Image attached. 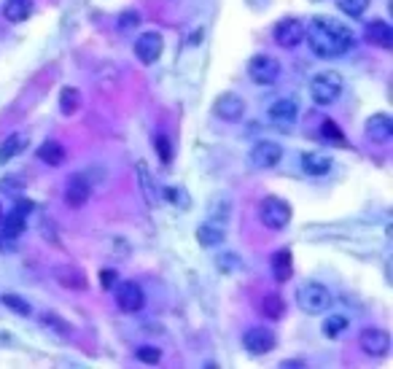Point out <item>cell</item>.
I'll return each mask as SVG.
<instances>
[{
  "label": "cell",
  "mask_w": 393,
  "mask_h": 369,
  "mask_svg": "<svg viewBox=\"0 0 393 369\" xmlns=\"http://www.w3.org/2000/svg\"><path fill=\"white\" fill-rule=\"evenodd\" d=\"M154 146H156V154H159V159L165 162V165H170L172 162V143L165 138V135H156L154 138Z\"/></svg>",
  "instance_id": "obj_33"
},
{
  "label": "cell",
  "mask_w": 393,
  "mask_h": 369,
  "mask_svg": "<svg viewBox=\"0 0 393 369\" xmlns=\"http://www.w3.org/2000/svg\"><path fill=\"white\" fill-rule=\"evenodd\" d=\"M22 183H25V181H3V183H0V189H17V192H19V189H22Z\"/></svg>",
  "instance_id": "obj_38"
},
{
  "label": "cell",
  "mask_w": 393,
  "mask_h": 369,
  "mask_svg": "<svg viewBox=\"0 0 393 369\" xmlns=\"http://www.w3.org/2000/svg\"><path fill=\"white\" fill-rule=\"evenodd\" d=\"M320 132H323V138H329V141H334V143L345 146V135H342V129L337 127V122L323 119V124H320Z\"/></svg>",
  "instance_id": "obj_31"
},
{
  "label": "cell",
  "mask_w": 393,
  "mask_h": 369,
  "mask_svg": "<svg viewBox=\"0 0 393 369\" xmlns=\"http://www.w3.org/2000/svg\"><path fill=\"white\" fill-rule=\"evenodd\" d=\"M0 216H3V205H0Z\"/></svg>",
  "instance_id": "obj_40"
},
{
  "label": "cell",
  "mask_w": 393,
  "mask_h": 369,
  "mask_svg": "<svg viewBox=\"0 0 393 369\" xmlns=\"http://www.w3.org/2000/svg\"><path fill=\"white\" fill-rule=\"evenodd\" d=\"M304 38L310 44V49L320 60H334V57H342L353 49L356 38L350 33V27H345L337 19H313V25L304 27Z\"/></svg>",
  "instance_id": "obj_1"
},
{
  "label": "cell",
  "mask_w": 393,
  "mask_h": 369,
  "mask_svg": "<svg viewBox=\"0 0 393 369\" xmlns=\"http://www.w3.org/2000/svg\"><path fill=\"white\" fill-rule=\"evenodd\" d=\"M347 323L350 321L345 318V316H329V318L323 321V334L326 337H340L345 329H347Z\"/></svg>",
  "instance_id": "obj_28"
},
{
  "label": "cell",
  "mask_w": 393,
  "mask_h": 369,
  "mask_svg": "<svg viewBox=\"0 0 393 369\" xmlns=\"http://www.w3.org/2000/svg\"><path fill=\"white\" fill-rule=\"evenodd\" d=\"M54 278L60 286L65 289H73V291H84L89 283H86V275L78 270V267H57L54 270Z\"/></svg>",
  "instance_id": "obj_19"
},
{
  "label": "cell",
  "mask_w": 393,
  "mask_h": 369,
  "mask_svg": "<svg viewBox=\"0 0 393 369\" xmlns=\"http://www.w3.org/2000/svg\"><path fill=\"white\" fill-rule=\"evenodd\" d=\"M367 138L372 143H388L393 138V119L388 114H374L367 119V127H364Z\"/></svg>",
  "instance_id": "obj_14"
},
{
  "label": "cell",
  "mask_w": 393,
  "mask_h": 369,
  "mask_svg": "<svg viewBox=\"0 0 393 369\" xmlns=\"http://www.w3.org/2000/svg\"><path fill=\"white\" fill-rule=\"evenodd\" d=\"M196 240H199V246H205V248L221 246L223 243V226L219 222L202 224V226L196 229Z\"/></svg>",
  "instance_id": "obj_23"
},
{
  "label": "cell",
  "mask_w": 393,
  "mask_h": 369,
  "mask_svg": "<svg viewBox=\"0 0 393 369\" xmlns=\"http://www.w3.org/2000/svg\"><path fill=\"white\" fill-rule=\"evenodd\" d=\"M304 41V25L299 19H280L275 25V44L283 49H294Z\"/></svg>",
  "instance_id": "obj_12"
},
{
  "label": "cell",
  "mask_w": 393,
  "mask_h": 369,
  "mask_svg": "<svg viewBox=\"0 0 393 369\" xmlns=\"http://www.w3.org/2000/svg\"><path fill=\"white\" fill-rule=\"evenodd\" d=\"M275 345H277V337L267 326H253L243 334V348L250 356H267L275 350Z\"/></svg>",
  "instance_id": "obj_5"
},
{
  "label": "cell",
  "mask_w": 393,
  "mask_h": 369,
  "mask_svg": "<svg viewBox=\"0 0 393 369\" xmlns=\"http://www.w3.org/2000/svg\"><path fill=\"white\" fill-rule=\"evenodd\" d=\"M280 367H283V369H302L304 364H302V361H283Z\"/></svg>",
  "instance_id": "obj_39"
},
{
  "label": "cell",
  "mask_w": 393,
  "mask_h": 369,
  "mask_svg": "<svg viewBox=\"0 0 393 369\" xmlns=\"http://www.w3.org/2000/svg\"><path fill=\"white\" fill-rule=\"evenodd\" d=\"M248 75L256 81V84H275V78L280 75V62L270 57V54H256V57H250V62H248Z\"/></svg>",
  "instance_id": "obj_8"
},
{
  "label": "cell",
  "mask_w": 393,
  "mask_h": 369,
  "mask_svg": "<svg viewBox=\"0 0 393 369\" xmlns=\"http://www.w3.org/2000/svg\"><path fill=\"white\" fill-rule=\"evenodd\" d=\"M280 159H283V148L275 141H259L256 146L250 148V165L259 168V170H270Z\"/></svg>",
  "instance_id": "obj_11"
},
{
  "label": "cell",
  "mask_w": 393,
  "mask_h": 369,
  "mask_svg": "<svg viewBox=\"0 0 393 369\" xmlns=\"http://www.w3.org/2000/svg\"><path fill=\"white\" fill-rule=\"evenodd\" d=\"M143 364H159L162 361V350L159 348H154V345H143V348H138V353H135Z\"/></svg>",
  "instance_id": "obj_32"
},
{
  "label": "cell",
  "mask_w": 393,
  "mask_h": 369,
  "mask_svg": "<svg viewBox=\"0 0 393 369\" xmlns=\"http://www.w3.org/2000/svg\"><path fill=\"white\" fill-rule=\"evenodd\" d=\"M41 321H44V326H49V329L60 332V334H71V332H73V326H71L65 318H60L57 313H44V316H41Z\"/></svg>",
  "instance_id": "obj_30"
},
{
  "label": "cell",
  "mask_w": 393,
  "mask_h": 369,
  "mask_svg": "<svg viewBox=\"0 0 393 369\" xmlns=\"http://www.w3.org/2000/svg\"><path fill=\"white\" fill-rule=\"evenodd\" d=\"M65 156H68V154H65V146H62L60 141H46L44 146L38 148V159L46 162L49 168H60V165L65 162Z\"/></svg>",
  "instance_id": "obj_22"
},
{
  "label": "cell",
  "mask_w": 393,
  "mask_h": 369,
  "mask_svg": "<svg viewBox=\"0 0 393 369\" xmlns=\"http://www.w3.org/2000/svg\"><path fill=\"white\" fill-rule=\"evenodd\" d=\"M140 25V14L138 11H124L122 17H119V27L122 30H132V27Z\"/></svg>",
  "instance_id": "obj_35"
},
{
  "label": "cell",
  "mask_w": 393,
  "mask_h": 369,
  "mask_svg": "<svg viewBox=\"0 0 393 369\" xmlns=\"http://www.w3.org/2000/svg\"><path fill=\"white\" fill-rule=\"evenodd\" d=\"M296 302L299 307L307 313V316H320L329 310L331 305V294L323 283H316V280H307L302 286H296Z\"/></svg>",
  "instance_id": "obj_2"
},
{
  "label": "cell",
  "mask_w": 393,
  "mask_h": 369,
  "mask_svg": "<svg viewBox=\"0 0 393 369\" xmlns=\"http://www.w3.org/2000/svg\"><path fill=\"white\" fill-rule=\"evenodd\" d=\"M0 302H3L8 310H14L17 316H30V313H33V307H30V305H27V302L19 294H3V299H0Z\"/></svg>",
  "instance_id": "obj_29"
},
{
  "label": "cell",
  "mask_w": 393,
  "mask_h": 369,
  "mask_svg": "<svg viewBox=\"0 0 393 369\" xmlns=\"http://www.w3.org/2000/svg\"><path fill=\"white\" fill-rule=\"evenodd\" d=\"M30 14H33V0H6L3 3V17L14 25L25 22Z\"/></svg>",
  "instance_id": "obj_21"
},
{
  "label": "cell",
  "mask_w": 393,
  "mask_h": 369,
  "mask_svg": "<svg viewBox=\"0 0 393 369\" xmlns=\"http://www.w3.org/2000/svg\"><path fill=\"white\" fill-rule=\"evenodd\" d=\"M116 305L122 313H140L146 307V294L140 289V283L135 280H124L116 286Z\"/></svg>",
  "instance_id": "obj_6"
},
{
  "label": "cell",
  "mask_w": 393,
  "mask_h": 369,
  "mask_svg": "<svg viewBox=\"0 0 393 369\" xmlns=\"http://www.w3.org/2000/svg\"><path fill=\"white\" fill-rule=\"evenodd\" d=\"M165 195H167V199H170L172 205H181V210H189L192 199L186 197V192H183V189H175V186H170V189H165Z\"/></svg>",
  "instance_id": "obj_34"
},
{
  "label": "cell",
  "mask_w": 393,
  "mask_h": 369,
  "mask_svg": "<svg viewBox=\"0 0 393 369\" xmlns=\"http://www.w3.org/2000/svg\"><path fill=\"white\" fill-rule=\"evenodd\" d=\"M89 197H92V183L86 181L84 172H73L65 183V202L71 208H81V205L89 202Z\"/></svg>",
  "instance_id": "obj_13"
},
{
  "label": "cell",
  "mask_w": 393,
  "mask_h": 369,
  "mask_svg": "<svg viewBox=\"0 0 393 369\" xmlns=\"http://www.w3.org/2000/svg\"><path fill=\"white\" fill-rule=\"evenodd\" d=\"M138 175H140V183H143V189H146L148 202H154V189H151V178H148L146 162H138Z\"/></svg>",
  "instance_id": "obj_36"
},
{
  "label": "cell",
  "mask_w": 393,
  "mask_h": 369,
  "mask_svg": "<svg viewBox=\"0 0 393 369\" xmlns=\"http://www.w3.org/2000/svg\"><path fill=\"white\" fill-rule=\"evenodd\" d=\"M6 216V213H3ZM25 232V213L22 210H11L6 219H3V237H8V240H17L19 235Z\"/></svg>",
  "instance_id": "obj_24"
},
{
  "label": "cell",
  "mask_w": 393,
  "mask_h": 369,
  "mask_svg": "<svg viewBox=\"0 0 393 369\" xmlns=\"http://www.w3.org/2000/svg\"><path fill=\"white\" fill-rule=\"evenodd\" d=\"M213 114L223 122H240L246 116V100L235 92H223L221 98L213 102Z\"/></svg>",
  "instance_id": "obj_10"
},
{
  "label": "cell",
  "mask_w": 393,
  "mask_h": 369,
  "mask_svg": "<svg viewBox=\"0 0 393 369\" xmlns=\"http://www.w3.org/2000/svg\"><path fill=\"white\" fill-rule=\"evenodd\" d=\"M162 49H165V38L156 30H148V33L135 38V57L143 65H154L162 57Z\"/></svg>",
  "instance_id": "obj_7"
},
{
  "label": "cell",
  "mask_w": 393,
  "mask_h": 369,
  "mask_svg": "<svg viewBox=\"0 0 393 369\" xmlns=\"http://www.w3.org/2000/svg\"><path fill=\"white\" fill-rule=\"evenodd\" d=\"M270 267H272V278H275L277 283L291 280V275H294V259H291V251H289V248L275 251V253H272V259H270Z\"/></svg>",
  "instance_id": "obj_16"
},
{
  "label": "cell",
  "mask_w": 393,
  "mask_h": 369,
  "mask_svg": "<svg viewBox=\"0 0 393 369\" xmlns=\"http://www.w3.org/2000/svg\"><path fill=\"white\" fill-rule=\"evenodd\" d=\"M259 310L264 313V318H283V313H286V302L280 299L277 294H267L264 299H262V305H259Z\"/></svg>",
  "instance_id": "obj_26"
},
{
  "label": "cell",
  "mask_w": 393,
  "mask_h": 369,
  "mask_svg": "<svg viewBox=\"0 0 393 369\" xmlns=\"http://www.w3.org/2000/svg\"><path fill=\"white\" fill-rule=\"evenodd\" d=\"M78 108H81V92L75 87H65L60 92V111H62V116H73Z\"/></svg>",
  "instance_id": "obj_25"
},
{
  "label": "cell",
  "mask_w": 393,
  "mask_h": 369,
  "mask_svg": "<svg viewBox=\"0 0 393 369\" xmlns=\"http://www.w3.org/2000/svg\"><path fill=\"white\" fill-rule=\"evenodd\" d=\"M291 205L280 197H267L259 208V219L267 229H286L291 222Z\"/></svg>",
  "instance_id": "obj_4"
},
{
  "label": "cell",
  "mask_w": 393,
  "mask_h": 369,
  "mask_svg": "<svg viewBox=\"0 0 393 369\" xmlns=\"http://www.w3.org/2000/svg\"><path fill=\"white\" fill-rule=\"evenodd\" d=\"M337 8L342 14H347L350 19H356V17H361L369 8V0H337Z\"/></svg>",
  "instance_id": "obj_27"
},
{
  "label": "cell",
  "mask_w": 393,
  "mask_h": 369,
  "mask_svg": "<svg viewBox=\"0 0 393 369\" xmlns=\"http://www.w3.org/2000/svg\"><path fill=\"white\" fill-rule=\"evenodd\" d=\"M358 345H361V350H364L367 356L383 359V356H388V350H391V334H388L385 329L372 326V329H364V332H361Z\"/></svg>",
  "instance_id": "obj_9"
},
{
  "label": "cell",
  "mask_w": 393,
  "mask_h": 369,
  "mask_svg": "<svg viewBox=\"0 0 393 369\" xmlns=\"http://www.w3.org/2000/svg\"><path fill=\"white\" fill-rule=\"evenodd\" d=\"M296 114H299V108H296L294 100H289V98L277 100V102H275V105L270 108V119L275 124H280V127H289V124H294L296 122Z\"/></svg>",
  "instance_id": "obj_20"
},
{
  "label": "cell",
  "mask_w": 393,
  "mask_h": 369,
  "mask_svg": "<svg viewBox=\"0 0 393 369\" xmlns=\"http://www.w3.org/2000/svg\"><path fill=\"white\" fill-rule=\"evenodd\" d=\"M30 146V135L27 132H11L3 143H0V162H8L14 156H19L22 151H27Z\"/></svg>",
  "instance_id": "obj_18"
},
{
  "label": "cell",
  "mask_w": 393,
  "mask_h": 369,
  "mask_svg": "<svg viewBox=\"0 0 393 369\" xmlns=\"http://www.w3.org/2000/svg\"><path fill=\"white\" fill-rule=\"evenodd\" d=\"M334 168V162H331V156L329 154H320V151H307V154H302V170L307 172V175H329V170Z\"/></svg>",
  "instance_id": "obj_17"
},
{
  "label": "cell",
  "mask_w": 393,
  "mask_h": 369,
  "mask_svg": "<svg viewBox=\"0 0 393 369\" xmlns=\"http://www.w3.org/2000/svg\"><path fill=\"white\" fill-rule=\"evenodd\" d=\"M116 278H119V275H116V270H102V272H100V286H102L105 291H111V289L116 286Z\"/></svg>",
  "instance_id": "obj_37"
},
{
  "label": "cell",
  "mask_w": 393,
  "mask_h": 369,
  "mask_svg": "<svg viewBox=\"0 0 393 369\" xmlns=\"http://www.w3.org/2000/svg\"><path fill=\"white\" fill-rule=\"evenodd\" d=\"M364 41L369 46H377V49H391L393 46V27L383 19H372L364 30Z\"/></svg>",
  "instance_id": "obj_15"
},
{
  "label": "cell",
  "mask_w": 393,
  "mask_h": 369,
  "mask_svg": "<svg viewBox=\"0 0 393 369\" xmlns=\"http://www.w3.org/2000/svg\"><path fill=\"white\" fill-rule=\"evenodd\" d=\"M345 78L337 71H320L313 81H310V95L318 105H331L334 100L342 95Z\"/></svg>",
  "instance_id": "obj_3"
}]
</instances>
